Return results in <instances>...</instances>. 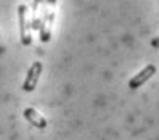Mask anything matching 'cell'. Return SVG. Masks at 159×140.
Segmentation results:
<instances>
[{
    "mask_svg": "<svg viewBox=\"0 0 159 140\" xmlns=\"http://www.w3.org/2000/svg\"><path fill=\"white\" fill-rule=\"evenodd\" d=\"M18 21H20L21 44L24 47H29L32 44V27H31L29 8H27V5H24V3H21L20 7H18Z\"/></svg>",
    "mask_w": 159,
    "mask_h": 140,
    "instance_id": "obj_2",
    "label": "cell"
},
{
    "mask_svg": "<svg viewBox=\"0 0 159 140\" xmlns=\"http://www.w3.org/2000/svg\"><path fill=\"white\" fill-rule=\"evenodd\" d=\"M31 27L35 31H39L42 15L45 10V0H32V8H31Z\"/></svg>",
    "mask_w": 159,
    "mask_h": 140,
    "instance_id": "obj_6",
    "label": "cell"
},
{
    "mask_svg": "<svg viewBox=\"0 0 159 140\" xmlns=\"http://www.w3.org/2000/svg\"><path fill=\"white\" fill-rule=\"evenodd\" d=\"M154 74H156V66H154V64H146L142 71H140L138 74H135V76L129 81V89H132V90L140 89L146 81L151 79Z\"/></svg>",
    "mask_w": 159,
    "mask_h": 140,
    "instance_id": "obj_4",
    "label": "cell"
},
{
    "mask_svg": "<svg viewBox=\"0 0 159 140\" xmlns=\"http://www.w3.org/2000/svg\"><path fill=\"white\" fill-rule=\"evenodd\" d=\"M24 118H26V121L29 123L31 126H34V127H37V129H40V130H43L47 126H48V123H47V119L37 111L35 108H26L24 110Z\"/></svg>",
    "mask_w": 159,
    "mask_h": 140,
    "instance_id": "obj_5",
    "label": "cell"
},
{
    "mask_svg": "<svg viewBox=\"0 0 159 140\" xmlns=\"http://www.w3.org/2000/svg\"><path fill=\"white\" fill-rule=\"evenodd\" d=\"M43 71V64L40 61H34L31 64V68L27 69L26 79L23 82V90L24 92H34L37 87V82H39V77Z\"/></svg>",
    "mask_w": 159,
    "mask_h": 140,
    "instance_id": "obj_3",
    "label": "cell"
},
{
    "mask_svg": "<svg viewBox=\"0 0 159 140\" xmlns=\"http://www.w3.org/2000/svg\"><path fill=\"white\" fill-rule=\"evenodd\" d=\"M151 45L156 47V49H159V37H154V39L151 40Z\"/></svg>",
    "mask_w": 159,
    "mask_h": 140,
    "instance_id": "obj_7",
    "label": "cell"
},
{
    "mask_svg": "<svg viewBox=\"0 0 159 140\" xmlns=\"http://www.w3.org/2000/svg\"><path fill=\"white\" fill-rule=\"evenodd\" d=\"M55 12H57V0H45V10L42 15V21L39 27L40 42L47 44L52 39V29L55 23Z\"/></svg>",
    "mask_w": 159,
    "mask_h": 140,
    "instance_id": "obj_1",
    "label": "cell"
}]
</instances>
